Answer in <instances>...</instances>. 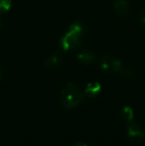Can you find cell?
Returning a JSON list of instances; mask_svg holds the SVG:
<instances>
[{"label": "cell", "instance_id": "1", "mask_svg": "<svg viewBox=\"0 0 145 146\" xmlns=\"http://www.w3.org/2000/svg\"><path fill=\"white\" fill-rule=\"evenodd\" d=\"M85 94L75 83H68L60 92V100L63 106L68 110L75 108L83 102Z\"/></svg>", "mask_w": 145, "mask_h": 146}, {"label": "cell", "instance_id": "2", "mask_svg": "<svg viewBox=\"0 0 145 146\" xmlns=\"http://www.w3.org/2000/svg\"><path fill=\"white\" fill-rule=\"evenodd\" d=\"M85 35V28L79 22H75L70 26L68 32L61 39V47L65 51H71L79 48Z\"/></svg>", "mask_w": 145, "mask_h": 146}, {"label": "cell", "instance_id": "3", "mask_svg": "<svg viewBox=\"0 0 145 146\" xmlns=\"http://www.w3.org/2000/svg\"><path fill=\"white\" fill-rule=\"evenodd\" d=\"M99 66H101V70L107 73H116L119 72V70L122 68V63L117 57L113 56V55H105L101 57V62H99Z\"/></svg>", "mask_w": 145, "mask_h": 146}, {"label": "cell", "instance_id": "4", "mask_svg": "<svg viewBox=\"0 0 145 146\" xmlns=\"http://www.w3.org/2000/svg\"><path fill=\"white\" fill-rule=\"evenodd\" d=\"M127 136L133 143H140L144 140L145 134L142 130V128L137 124V123H131L127 125Z\"/></svg>", "mask_w": 145, "mask_h": 146}, {"label": "cell", "instance_id": "5", "mask_svg": "<svg viewBox=\"0 0 145 146\" xmlns=\"http://www.w3.org/2000/svg\"><path fill=\"white\" fill-rule=\"evenodd\" d=\"M113 9L119 17H129L132 14V6L127 0H116L113 3Z\"/></svg>", "mask_w": 145, "mask_h": 146}, {"label": "cell", "instance_id": "6", "mask_svg": "<svg viewBox=\"0 0 145 146\" xmlns=\"http://www.w3.org/2000/svg\"><path fill=\"white\" fill-rule=\"evenodd\" d=\"M61 64H62V58H61L60 55L57 54V53L49 55L44 61L45 67H46L47 69H50V70L57 69Z\"/></svg>", "mask_w": 145, "mask_h": 146}, {"label": "cell", "instance_id": "7", "mask_svg": "<svg viewBox=\"0 0 145 146\" xmlns=\"http://www.w3.org/2000/svg\"><path fill=\"white\" fill-rule=\"evenodd\" d=\"M101 85L99 82H91V83H89L87 85L83 94H85V96H89V98H95L101 92Z\"/></svg>", "mask_w": 145, "mask_h": 146}, {"label": "cell", "instance_id": "8", "mask_svg": "<svg viewBox=\"0 0 145 146\" xmlns=\"http://www.w3.org/2000/svg\"><path fill=\"white\" fill-rule=\"evenodd\" d=\"M95 57L91 51H83L77 55V60L83 64H91L95 61Z\"/></svg>", "mask_w": 145, "mask_h": 146}, {"label": "cell", "instance_id": "9", "mask_svg": "<svg viewBox=\"0 0 145 146\" xmlns=\"http://www.w3.org/2000/svg\"><path fill=\"white\" fill-rule=\"evenodd\" d=\"M121 116H122V118L127 121L128 123L131 122L134 118V111H133V110H132V108H130V106H124L121 110Z\"/></svg>", "mask_w": 145, "mask_h": 146}, {"label": "cell", "instance_id": "10", "mask_svg": "<svg viewBox=\"0 0 145 146\" xmlns=\"http://www.w3.org/2000/svg\"><path fill=\"white\" fill-rule=\"evenodd\" d=\"M117 74L121 78H123V79H130V78L134 77V72L131 71L130 69H128V68L123 67V66H122V68L119 70V72Z\"/></svg>", "mask_w": 145, "mask_h": 146}, {"label": "cell", "instance_id": "11", "mask_svg": "<svg viewBox=\"0 0 145 146\" xmlns=\"http://www.w3.org/2000/svg\"><path fill=\"white\" fill-rule=\"evenodd\" d=\"M12 0H0V12L8 11L11 8Z\"/></svg>", "mask_w": 145, "mask_h": 146}, {"label": "cell", "instance_id": "12", "mask_svg": "<svg viewBox=\"0 0 145 146\" xmlns=\"http://www.w3.org/2000/svg\"><path fill=\"white\" fill-rule=\"evenodd\" d=\"M141 19H142V23L145 25V10L143 11V13H142V16H141Z\"/></svg>", "mask_w": 145, "mask_h": 146}, {"label": "cell", "instance_id": "13", "mask_svg": "<svg viewBox=\"0 0 145 146\" xmlns=\"http://www.w3.org/2000/svg\"><path fill=\"white\" fill-rule=\"evenodd\" d=\"M73 146H87V144H85V143L79 142V143H77V144H75Z\"/></svg>", "mask_w": 145, "mask_h": 146}, {"label": "cell", "instance_id": "14", "mask_svg": "<svg viewBox=\"0 0 145 146\" xmlns=\"http://www.w3.org/2000/svg\"><path fill=\"white\" fill-rule=\"evenodd\" d=\"M1 76H2V72H1V69H0V79H1Z\"/></svg>", "mask_w": 145, "mask_h": 146}]
</instances>
